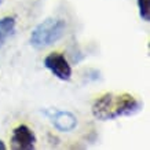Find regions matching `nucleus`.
I'll use <instances>...</instances> for the list:
<instances>
[{"label":"nucleus","mask_w":150,"mask_h":150,"mask_svg":"<svg viewBox=\"0 0 150 150\" xmlns=\"http://www.w3.org/2000/svg\"><path fill=\"white\" fill-rule=\"evenodd\" d=\"M142 102L134 98L129 94H118L114 95L112 92L105 94L94 102L92 105V114L94 117L102 121L114 120L123 116H132L141 112Z\"/></svg>","instance_id":"nucleus-1"},{"label":"nucleus","mask_w":150,"mask_h":150,"mask_svg":"<svg viewBox=\"0 0 150 150\" xmlns=\"http://www.w3.org/2000/svg\"><path fill=\"white\" fill-rule=\"evenodd\" d=\"M66 30V22L61 18H47L40 22L30 35V46L43 50L62 39Z\"/></svg>","instance_id":"nucleus-2"},{"label":"nucleus","mask_w":150,"mask_h":150,"mask_svg":"<svg viewBox=\"0 0 150 150\" xmlns=\"http://www.w3.org/2000/svg\"><path fill=\"white\" fill-rule=\"evenodd\" d=\"M44 66L59 80L68 81L72 77V68L68 59L61 52H51L44 58Z\"/></svg>","instance_id":"nucleus-3"},{"label":"nucleus","mask_w":150,"mask_h":150,"mask_svg":"<svg viewBox=\"0 0 150 150\" xmlns=\"http://www.w3.org/2000/svg\"><path fill=\"white\" fill-rule=\"evenodd\" d=\"M36 145V135L28 125H18L14 128L11 137V147L15 150H32Z\"/></svg>","instance_id":"nucleus-4"},{"label":"nucleus","mask_w":150,"mask_h":150,"mask_svg":"<svg viewBox=\"0 0 150 150\" xmlns=\"http://www.w3.org/2000/svg\"><path fill=\"white\" fill-rule=\"evenodd\" d=\"M51 118V123L54 124V127L58 131L62 132H70L73 131L77 125V118L73 113L68 110H54L48 113Z\"/></svg>","instance_id":"nucleus-5"},{"label":"nucleus","mask_w":150,"mask_h":150,"mask_svg":"<svg viewBox=\"0 0 150 150\" xmlns=\"http://www.w3.org/2000/svg\"><path fill=\"white\" fill-rule=\"evenodd\" d=\"M15 17H3L0 18V48L6 44L10 36L15 30Z\"/></svg>","instance_id":"nucleus-6"},{"label":"nucleus","mask_w":150,"mask_h":150,"mask_svg":"<svg viewBox=\"0 0 150 150\" xmlns=\"http://www.w3.org/2000/svg\"><path fill=\"white\" fill-rule=\"evenodd\" d=\"M138 7H139V15L142 21L149 22L150 21V0H138Z\"/></svg>","instance_id":"nucleus-7"},{"label":"nucleus","mask_w":150,"mask_h":150,"mask_svg":"<svg viewBox=\"0 0 150 150\" xmlns=\"http://www.w3.org/2000/svg\"><path fill=\"white\" fill-rule=\"evenodd\" d=\"M7 147H6V145L3 143V141H0V150H6Z\"/></svg>","instance_id":"nucleus-8"},{"label":"nucleus","mask_w":150,"mask_h":150,"mask_svg":"<svg viewBox=\"0 0 150 150\" xmlns=\"http://www.w3.org/2000/svg\"><path fill=\"white\" fill-rule=\"evenodd\" d=\"M1 3H3V0H0V4H1Z\"/></svg>","instance_id":"nucleus-9"}]
</instances>
